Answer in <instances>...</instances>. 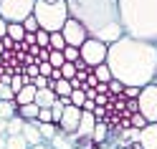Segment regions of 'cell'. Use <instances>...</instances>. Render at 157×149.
Here are the masks:
<instances>
[{
	"label": "cell",
	"instance_id": "52a82bcc",
	"mask_svg": "<svg viewBox=\"0 0 157 149\" xmlns=\"http://www.w3.org/2000/svg\"><path fill=\"white\" fill-rule=\"evenodd\" d=\"M137 111H140L147 124H157V84H147L142 91H140V99H137Z\"/></svg>",
	"mask_w": 157,
	"mask_h": 149
},
{
	"label": "cell",
	"instance_id": "d590c367",
	"mask_svg": "<svg viewBox=\"0 0 157 149\" xmlns=\"http://www.w3.org/2000/svg\"><path fill=\"white\" fill-rule=\"evenodd\" d=\"M38 73H41V76H46V78H51V73H53V66L51 63H38Z\"/></svg>",
	"mask_w": 157,
	"mask_h": 149
},
{
	"label": "cell",
	"instance_id": "8d00e7d4",
	"mask_svg": "<svg viewBox=\"0 0 157 149\" xmlns=\"http://www.w3.org/2000/svg\"><path fill=\"white\" fill-rule=\"evenodd\" d=\"M94 109H96V101H94V99H86L84 106H81V111H91L94 114Z\"/></svg>",
	"mask_w": 157,
	"mask_h": 149
},
{
	"label": "cell",
	"instance_id": "ac0fdd59",
	"mask_svg": "<svg viewBox=\"0 0 157 149\" xmlns=\"http://www.w3.org/2000/svg\"><path fill=\"white\" fill-rule=\"evenodd\" d=\"M13 116H18V104L15 101H0V119L10 121Z\"/></svg>",
	"mask_w": 157,
	"mask_h": 149
},
{
	"label": "cell",
	"instance_id": "7a4b0ae2",
	"mask_svg": "<svg viewBox=\"0 0 157 149\" xmlns=\"http://www.w3.org/2000/svg\"><path fill=\"white\" fill-rule=\"evenodd\" d=\"M66 8L68 18L81 23L89 38L112 46L124 35L119 0H66Z\"/></svg>",
	"mask_w": 157,
	"mask_h": 149
},
{
	"label": "cell",
	"instance_id": "8992f818",
	"mask_svg": "<svg viewBox=\"0 0 157 149\" xmlns=\"http://www.w3.org/2000/svg\"><path fill=\"white\" fill-rule=\"evenodd\" d=\"M106 53H109V46L96 41V38H86L84 46L78 48V56H81V61L89 68H96V66L106 63Z\"/></svg>",
	"mask_w": 157,
	"mask_h": 149
},
{
	"label": "cell",
	"instance_id": "30bf717a",
	"mask_svg": "<svg viewBox=\"0 0 157 149\" xmlns=\"http://www.w3.org/2000/svg\"><path fill=\"white\" fill-rule=\"evenodd\" d=\"M23 139L31 147H36V144H43V136H41V121H25V126H23Z\"/></svg>",
	"mask_w": 157,
	"mask_h": 149
},
{
	"label": "cell",
	"instance_id": "836d02e7",
	"mask_svg": "<svg viewBox=\"0 0 157 149\" xmlns=\"http://www.w3.org/2000/svg\"><path fill=\"white\" fill-rule=\"evenodd\" d=\"M129 124H132L134 129H144V126H147V119H144L140 111H137V114H132V116H129Z\"/></svg>",
	"mask_w": 157,
	"mask_h": 149
},
{
	"label": "cell",
	"instance_id": "5b68a950",
	"mask_svg": "<svg viewBox=\"0 0 157 149\" xmlns=\"http://www.w3.org/2000/svg\"><path fill=\"white\" fill-rule=\"evenodd\" d=\"M38 0H0V18L8 23H23L28 15H33Z\"/></svg>",
	"mask_w": 157,
	"mask_h": 149
},
{
	"label": "cell",
	"instance_id": "484cf974",
	"mask_svg": "<svg viewBox=\"0 0 157 149\" xmlns=\"http://www.w3.org/2000/svg\"><path fill=\"white\" fill-rule=\"evenodd\" d=\"M51 51V48H48ZM48 63H51L53 68H61L63 63H66V58H63V51H51L48 53Z\"/></svg>",
	"mask_w": 157,
	"mask_h": 149
},
{
	"label": "cell",
	"instance_id": "ffe728a7",
	"mask_svg": "<svg viewBox=\"0 0 157 149\" xmlns=\"http://www.w3.org/2000/svg\"><path fill=\"white\" fill-rule=\"evenodd\" d=\"M5 149H31V144L23 139V134H18V136H8L5 139Z\"/></svg>",
	"mask_w": 157,
	"mask_h": 149
},
{
	"label": "cell",
	"instance_id": "e575fe53",
	"mask_svg": "<svg viewBox=\"0 0 157 149\" xmlns=\"http://www.w3.org/2000/svg\"><path fill=\"white\" fill-rule=\"evenodd\" d=\"M140 91H142V88H137V86H124V96L132 99V101H137V99H140Z\"/></svg>",
	"mask_w": 157,
	"mask_h": 149
},
{
	"label": "cell",
	"instance_id": "74e56055",
	"mask_svg": "<svg viewBox=\"0 0 157 149\" xmlns=\"http://www.w3.org/2000/svg\"><path fill=\"white\" fill-rule=\"evenodd\" d=\"M23 43L31 48V46H36V33H25V38H23Z\"/></svg>",
	"mask_w": 157,
	"mask_h": 149
},
{
	"label": "cell",
	"instance_id": "ba28073f",
	"mask_svg": "<svg viewBox=\"0 0 157 149\" xmlns=\"http://www.w3.org/2000/svg\"><path fill=\"white\" fill-rule=\"evenodd\" d=\"M61 35H63L66 46H74V48H81V46H84V41L89 38L86 28H84L81 23H78V20H74V18H68V20L63 23V28H61Z\"/></svg>",
	"mask_w": 157,
	"mask_h": 149
},
{
	"label": "cell",
	"instance_id": "4316f807",
	"mask_svg": "<svg viewBox=\"0 0 157 149\" xmlns=\"http://www.w3.org/2000/svg\"><path fill=\"white\" fill-rule=\"evenodd\" d=\"M0 101H15V91L10 84H0Z\"/></svg>",
	"mask_w": 157,
	"mask_h": 149
},
{
	"label": "cell",
	"instance_id": "7c38bea8",
	"mask_svg": "<svg viewBox=\"0 0 157 149\" xmlns=\"http://www.w3.org/2000/svg\"><path fill=\"white\" fill-rule=\"evenodd\" d=\"M140 144L142 149H157V124H147L140 132Z\"/></svg>",
	"mask_w": 157,
	"mask_h": 149
},
{
	"label": "cell",
	"instance_id": "e0dca14e",
	"mask_svg": "<svg viewBox=\"0 0 157 149\" xmlns=\"http://www.w3.org/2000/svg\"><path fill=\"white\" fill-rule=\"evenodd\" d=\"M91 139H94V144H96V147H101L106 139H109V124H106V121H96Z\"/></svg>",
	"mask_w": 157,
	"mask_h": 149
},
{
	"label": "cell",
	"instance_id": "ee69618b",
	"mask_svg": "<svg viewBox=\"0 0 157 149\" xmlns=\"http://www.w3.org/2000/svg\"><path fill=\"white\" fill-rule=\"evenodd\" d=\"M48 3H53V0H48Z\"/></svg>",
	"mask_w": 157,
	"mask_h": 149
},
{
	"label": "cell",
	"instance_id": "b9f144b4",
	"mask_svg": "<svg viewBox=\"0 0 157 149\" xmlns=\"http://www.w3.org/2000/svg\"><path fill=\"white\" fill-rule=\"evenodd\" d=\"M5 139L8 136H0V149H5Z\"/></svg>",
	"mask_w": 157,
	"mask_h": 149
},
{
	"label": "cell",
	"instance_id": "4dcf8cb0",
	"mask_svg": "<svg viewBox=\"0 0 157 149\" xmlns=\"http://www.w3.org/2000/svg\"><path fill=\"white\" fill-rule=\"evenodd\" d=\"M63 58H66L68 63L78 61V58H81V56H78V48H74V46H66V48H63Z\"/></svg>",
	"mask_w": 157,
	"mask_h": 149
},
{
	"label": "cell",
	"instance_id": "7402d4cb",
	"mask_svg": "<svg viewBox=\"0 0 157 149\" xmlns=\"http://www.w3.org/2000/svg\"><path fill=\"white\" fill-rule=\"evenodd\" d=\"M71 91H74V88H71V81H66V78H61V81L53 84V94H56L58 99H61V96H71Z\"/></svg>",
	"mask_w": 157,
	"mask_h": 149
},
{
	"label": "cell",
	"instance_id": "7bdbcfd3",
	"mask_svg": "<svg viewBox=\"0 0 157 149\" xmlns=\"http://www.w3.org/2000/svg\"><path fill=\"white\" fill-rule=\"evenodd\" d=\"M155 84H157V73H155Z\"/></svg>",
	"mask_w": 157,
	"mask_h": 149
},
{
	"label": "cell",
	"instance_id": "4fadbf2b",
	"mask_svg": "<svg viewBox=\"0 0 157 149\" xmlns=\"http://www.w3.org/2000/svg\"><path fill=\"white\" fill-rule=\"evenodd\" d=\"M56 101H58V96L53 94V88H41V91H36V101L33 104H38L41 109H51Z\"/></svg>",
	"mask_w": 157,
	"mask_h": 149
},
{
	"label": "cell",
	"instance_id": "f546056e",
	"mask_svg": "<svg viewBox=\"0 0 157 149\" xmlns=\"http://www.w3.org/2000/svg\"><path fill=\"white\" fill-rule=\"evenodd\" d=\"M106 86H109V96H119V94H124V84L117 81V78H112Z\"/></svg>",
	"mask_w": 157,
	"mask_h": 149
},
{
	"label": "cell",
	"instance_id": "d6a6232c",
	"mask_svg": "<svg viewBox=\"0 0 157 149\" xmlns=\"http://www.w3.org/2000/svg\"><path fill=\"white\" fill-rule=\"evenodd\" d=\"M61 76L66 78V81H71V78L76 76V66H74V63H68V61H66V63L61 66Z\"/></svg>",
	"mask_w": 157,
	"mask_h": 149
},
{
	"label": "cell",
	"instance_id": "9c48e42d",
	"mask_svg": "<svg viewBox=\"0 0 157 149\" xmlns=\"http://www.w3.org/2000/svg\"><path fill=\"white\" fill-rule=\"evenodd\" d=\"M78 121H81V109H78V106H66L58 129H61L63 134L74 136V134H76V129H78Z\"/></svg>",
	"mask_w": 157,
	"mask_h": 149
},
{
	"label": "cell",
	"instance_id": "3957f363",
	"mask_svg": "<svg viewBox=\"0 0 157 149\" xmlns=\"http://www.w3.org/2000/svg\"><path fill=\"white\" fill-rule=\"evenodd\" d=\"M124 35L157 46V0H119Z\"/></svg>",
	"mask_w": 157,
	"mask_h": 149
},
{
	"label": "cell",
	"instance_id": "603a6c76",
	"mask_svg": "<svg viewBox=\"0 0 157 149\" xmlns=\"http://www.w3.org/2000/svg\"><path fill=\"white\" fill-rule=\"evenodd\" d=\"M91 71H94V76H96V78H99V84H109V81H112V71H109V66H106V63L91 68Z\"/></svg>",
	"mask_w": 157,
	"mask_h": 149
},
{
	"label": "cell",
	"instance_id": "cb8c5ba5",
	"mask_svg": "<svg viewBox=\"0 0 157 149\" xmlns=\"http://www.w3.org/2000/svg\"><path fill=\"white\" fill-rule=\"evenodd\" d=\"M58 132H61V129H58L56 124H41V136H43V142H48V144H51V139Z\"/></svg>",
	"mask_w": 157,
	"mask_h": 149
},
{
	"label": "cell",
	"instance_id": "83f0119b",
	"mask_svg": "<svg viewBox=\"0 0 157 149\" xmlns=\"http://www.w3.org/2000/svg\"><path fill=\"white\" fill-rule=\"evenodd\" d=\"M48 43H51V33L38 31V33H36V46H38V48H48Z\"/></svg>",
	"mask_w": 157,
	"mask_h": 149
},
{
	"label": "cell",
	"instance_id": "2e32d148",
	"mask_svg": "<svg viewBox=\"0 0 157 149\" xmlns=\"http://www.w3.org/2000/svg\"><path fill=\"white\" fill-rule=\"evenodd\" d=\"M38 114H41V106L38 104H25V106H18V116L23 121H36Z\"/></svg>",
	"mask_w": 157,
	"mask_h": 149
},
{
	"label": "cell",
	"instance_id": "9a60e30c",
	"mask_svg": "<svg viewBox=\"0 0 157 149\" xmlns=\"http://www.w3.org/2000/svg\"><path fill=\"white\" fill-rule=\"evenodd\" d=\"M74 142H76V136H68V134H63V132H58V134L51 139V147H53V149H76Z\"/></svg>",
	"mask_w": 157,
	"mask_h": 149
},
{
	"label": "cell",
	"instance_id": "ab89813d",
	"mask_svg": "<svg viewBox=\"0 0 157 149\" xmlns=\"http://www.w3.org/2000/svg\"><path fill=\"white\" fill-rule=\"evenodd\" d=\"M0 136H8V121L0 119Z\"/></svg>",
	"mask_w": 157,
	"mask_h": 149
},
{
	"label": "cell",
	"instance_id": "8fae6325",
	"mask_svg": "<svg viewBox=\"0 0 157 149\" xmlns=\"http://www.w3.org/2000/svg\"><path fill=\"white\" fill-rule=\"evenodd\" d=\"M94 126H96V119L91 111H81V121H78V129H76V139H84V136H91L94 134Z\"/></svg>",
	"mask_w": 157,
	"mask_h": 149
},
{
	"label": "cell",
	"instance_id": "277c9868",
	"mask_svg": "<svg viewBox=\"0 0 157 149\" xmlns=\"http://www.w3.org/2000/svg\"><path fill=\"white\" fill-rule=\"evenodd\" d=\"M33 18L38 20V28L46 33H56L61 31L63 23L68 20V8H66V0H38L36 8H33Z\"/></svg>",
	"mask_w": 157,
	"mask_h": 149
},
{
	"label": "cell",
	"instance_id": "60d3db41",
	"mask_svg": "<svg viewBox=\"0 0 157 149\" xmlns=\"http://www.w3.org/2000/svg\"><path fill=\"white\" fill-rule=\"evenodd\" d=\"M31 149H53L48 142H43V144H36V147H31Z\"/></svg>",
	"mask_w": 157,
	"mask_h": 149
},
{
	"label": "cell",
	"instance_id": "44dd1931",
	"mask_svg": "<svg viewBox=\"0 0 157 149\" xmlns=\"http://www.w3.org/2000/svg\"><path fill=\"white\" fill-rule=\"evenodd\" d=\"M23 126H25V121L21 116H13L10 121H8V136H18V134H23Z\"/></svg>",
	"mask_w": 157,
	"mask_h": 149
},
{
	"label": "cell",
	"instance_id": "1f68e13d",
	"mask_svg": "<svg viewBox=\"0 0 157 149\" xmlns=\"http://www.w3.org/2000/svg\"><path fill=\"white\" fill-rule=\"evenodd\" d=\"M23 28H25V33H38V31H41V28H38V20H36L33 15H28L25 20H23Z\"/></svg>",
	"mask_w": 157,
	"mask_h": 149
},
{
	"label": "cell",
	"instance_id": "5bb4252c",
	"mask_svg": "<svg viewBox=\"0 0 157 149\" xmlns=\"http://www.w3.org/2000/svg\"><path fill=\"white\" fill-rule=\"evenodd\" d=\"M36 91H38V88H36L33 84H28V86H23L21 91L15 94V104H18V106H25V104H33V101H36Z\"/></svg>",
	"mask_w": 157,
	"mask_h": 149
},
{
	"label": "cell",
	"instance_id": "f1b7e54d",
	"mask_svg": "<svg viewBox=\"0 0 157 149\" xmlns=\"http://www.w3.org/2000/svg\"><path fill=\"white\" fill-rule=\"evenodd\" d=\"M86 101V94H84V88H78V91H71V106H78L81 109Z\"/></svg>",
	"mask_w": 157,
	"mask_h": 149
},
{
	"label": "cell",
	"instance_id": "d4e9b609",
	"mask_svg": "<svg viewBox=\"0 0 157 149\" xmlns=\"http://www.w3.org/2000/svg\"><path fill=\"white\" fill-rule=\"evenodd\" d=\"M48 48H51V51H63V48H66V41H63L61 31L51 33V43H48Z\"/></svg>",
	"mask_w": 157,
	"mask_h": 149
},
{
	"label": "cell",
	"instance_id": "d6986e66",
	"mask_svg": "<svg viewBox=\"0 0 157 149\" xmlns=\"http://www.w3.org/2000/svg\"><path fill=\"white\" fill-rule=\"evenodd\" d=\"M8 38H13L15 43H23V38H25L23 23H8Z\"/></svg>",
	"mask_w": 157,
	"mask_h": 149
},
{
	"label": "cell",
	"instance_id": "6da1fadb",
	"mask_svg": "<svg viewBox=\"0 0 157 149\" xmlns=\"http://www.w3.org/2000/svg\"><path fill=\"white\" fill-rule=\"evenodd\" d=\"M106 66L112 71V78L122 81L124 86L144 88L147 84L155 81L157 73V46L122 35L117 43L109 46Z\"/></svg>",
	"mask_w": 157,
	"mask_h": 149
},
{
	"label": "cell",
	"instance_id": "f35d334b",
	"mask_svg": "<svg viewBox=\"0 0 157 149\" xmlns=\"http://www.w3.org/2000/svg\"><path fill=\"white\" fill-rule=\"evenodd\" d=\"M5 35H8V20L0 18V38H5Z\"/></svg>",
	"mask_w": 157,
	"mask_h": 149
}]
</instances>
